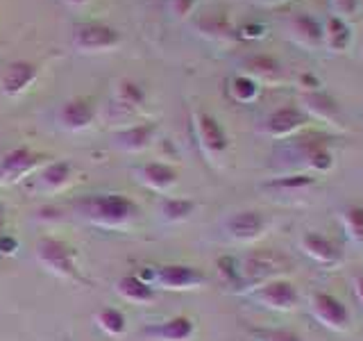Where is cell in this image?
<instances>
[{"label":"cell","instance_id":"7a4b0ae2","mask_svg":"<svg viewBox=\"0 0 363 341\" xmlns=\"http://www.w3.org/2000/svg\"><path fill=\"white\" fill-rule=\"evenodd\" d=\"M37 257L41 264L57 273L62 278H77V266H75V253L71 246H66L60 239L45 237L37 244Z\"/></svg>","mask_w":363,"mask_h":341},{"label":"cell","instance_id":"9c48e42d","mask_svg":"<svg viewBox=\"0 0 363 341\" xmlns=\"http://www.w3.org/2000/svg\"><path fill=\"white\" fill-rule=\"evenodd\" d=\"M227 230L232 232L234 239L241 242H252V239L261 237L266 230V216L259 212H238L227 221Z\"/></svg>","mask_w":363,"mask_h":341},{"label":"cell","instance_id":"603a6c76","mask_svg":"<svg viewBox=\"0 0 363 341\" xmlns=\"http://www.w3.org/2000/svg\"><path fill=\"white\" fill-rule=\"evenodd\" d=\"M261 341H300V337L284 330H272V332H261Z\"/></svg>","mask_w":363,"mask_h":341},{"label":"cell","instance_id":"3957f363","mask_svg":"<svg viewBox=\"0 0 363 341\" xmlns=\"http://www.w3.org/2000/svg\"><path fill=\"white\" fill-rule=\"evenodd\" d=\"M152 280L164 289H193L204 284V273L196 266L184 264H168L152 273Z\"/></svg>","mask_w":363,"mask_h":341},{"label":"cell","instance_id":"e0dca14e","mask_svg":"<svg viewBox=\"0 0 363 341\" xmlns=\"http://www.w3.org/2000/svg\"><path fill=\"white\" fill-rule=\"evenodd\" d=\"M200 136H202V141L204 146H209L211 151H223L225 148V134L220 130V125L216 123L211 117H207V114H200Z\"/></svg>","mask_w":363,"mask_h":341},{"label":"cell","instance_id":"f1b7e54d","mask_svg":"<svg viewBox=\"0 0 363 341\" xmlns=\"http://www.w3.org/2000/svg\"><path fill=\"white\" fill-rule=\"evenodd\" d=\"M0 223H3V212H0Z\"/></svg>","mask_w":363,"mask_h":341},{"label":"cell","instance_id":"ffe728a7","mask_svg":"<svg viewBox=\"0 0 363 341\" xmlns=\"http://www.w3.org/2000/svg\"><path fill=\"white\" fill-rule=\"evenodd\" d=\"M71 178V166L66 162H55L43 170V187L45 189H62Z\"/></svg>","mask_w":363,"mask_h":341},{"label":"cell","instance_id":"9a60e30c","mask_svg":"<svg viewBox=\"0 0 363 341\" xmlns=\"http://www.w3.org/2000/svg\"><path fill=\"white\" fill-rule=\"evenodd\" d=\"M141 178H143L145 185L152 187V189H168L177 180V170L168 164L155 162V164H145L141 168Z\"/></svg>","mask_w":363,"mask_h":341},{"label":"cell","instance_id":"277c9868","mask_svg":"<svg viewBox=\"0 0 363 341\" xmlns=\"http://www.w3.org/2000/svg\"><path fill=\"white\" fill-rule=\"evenodd\" d=\"M255 298L261 305L272 307V310H293L298 305L300 296L289 280H268L264 287L255 291Z\"/></svg>","mask_w":363,"mask_h":341},{"label":"cell","instance_id":"2e32d148","mask_svg":"<svg viewBox=\"0 0 363 341\" xmlns=\"http://www.w3.org/2000/svg\"><path fill=\"white\" fill-rule=\"evenodd\" d=\"M62 119L68 128H84L94 121V107L86 100H71L66 102V107L62 109Z\"/></svg>","mask_w":363,"mask_h":341},{"label":"cell","instance_id":"7c38bea8","mask_svg":"<svg viewBox=\"0 0 363 341\" xmlns=\"http://www.w3.org/2000/svg\"><path fill=\"white\" fill-rule=\"evenodd\" d=\"M116 289H118V293L123 296L125 301H130V303H150L152 298H155V291H152V287L147 284L145 280H141V278H136V276H125V278H121L118 280V284H116Z\"/></svg>","mask_w":363,"mask_h":341},{"label":"cell","instance_id":"5b68a950","mask_svg":"<svg viewBox=\"0 0 363 341\" xmlns=\"http://www.w3.org/2000/svg\"><path fill=\"white\" fill-rule=\"evenodd\" d=\"M313 314L318 321L332 330H345L350 323L347 307L332 293H315L313 296Z\"/></svg>","mask_w":363,"mask_h":341},{"label":"cell","instance_id":"d6986e66","mask_svg":"<svg viewBox=\"0 0 363 341\" xmlns=\"http://www.w3.org/2000/svg\"><path fill=\"white\" fill-rule=\"evenodd\" d=\"M196 210V202L186 200V198H168L162 205V214L168 221H184Z\"/></svg>","mask_w":363,"mask_h":341},{"label":"cell","instance_id":"484cf974","mask_svg":"<svg viewBox=\"0 0 363 341\" xmlns=\"http://www.w3.org/2000/svg\"><path fill=\"white\" fill-rule=\"evenodd\" d=\"M14 246H16V242H14V239H11V242H9V239L5 237L3 242H0V250H5V253H7V248H14Z\"/></svg>","mask_w":363,"mask_h":341},{"label":"cell","instance_id":"d4e9b609","mask_svg":"<svg viewBox=\"0 0 363 341\" xmlns=\"http://www.w3.org/2000/svg\"><path fill=\"white\" fill-rule=\"evenodd\" d=\"M218 269H220V273H223L225 278H236V264H234V259H230V257L218 259Z\"/></svg>","mask_w":363,"mask_h":341},{"label":"cell","instance_id":"8fae6325","mask_svg":"<svg viewBox=\"0 0 363 341\" xmlns=\"http://www.w3.org/2000/svg\"><path fill=\"white\" fill-rule=\"evenodd\" d=\"M145 337H155L162 341H189L193 337V321L189 316H175L162 325L145 328Z\"/></svg>","mask_w":363,"mask_h":341},{"label":"cell","instance_id":"5bb4252c","mask_svg":"<svg viewBox=\"0 0 363 341\" xmlns=\"http://www.w3.org/2000/svg\"><path fill=\"white\" fill-rule=\"evenodd\" d=\"M155 130H157L155 123L136 125V128H130V130L116 134V144L123 148V151H141V148H145L152 141Z\"/></svg>","mask_w":363,"mask_h":341},{"label":"cell","instance_id":"ac0fdd59","mask_svg":"<svg viewBox=\"0 0 363 341\" xmlns=\"http://www.w3.org/2000/svg\"><path fill=\"white\" fill-rule=\"evenodd\" d=\"M343 227L352 242L363 244V205H352L343 214Z\"/></svg>","mask_w":363,"mask_h":341},{"label":"cell","instance_id":"7402d4cb","mask_svg":"<svg viewBox=\"0 0 363 341\" xmlns=\"http://www.w3.org/2000/svg\"><path fill=\"white\" fill-rule=\"evenodd\" d=\"M298 121H300V117L295 112H279V114H275V117L270 119V130L284 132V130L293 128V125L298 123Z\"/></svg>","mask_w":363,"mask_h":341},{"label":"cell","instance_id":"4316f807","mask_svg":"<svg viewBox=\"0 0 363 341\" xmlns=\"http://www.w3.org/2000/svg\"><path fill=\"white\" fill-rule=\"evenodd\" d=\"M357 296H359V301L363 303V278L357 280Z\"/></svg>","mask_w":363,"mask_h":341},{"label":"cell","instance_id":"83f0119b","mask_svg":"<svg viewBox=\"0 0 363 341\" xmlns=\"http://www.w3.org/2000/svg\"><path fill=\"white\" fill-rule=\"evenodd\" d=\"M71 3H84V0H71Z\"/></svg>","mask_w":363,"mask_h":341},{"label":"cell","instance_id":"30bf717a","mask_svg":"<svg viewBox=\"0 0 363 341\" xmlns=\"http://www.w3.org/2000/svg\"><path fill=\"white\" fill-rule=\"evenodd\" d=\"M281 266H284V259L277 253H257L252 257H247L243 273L247 280L264 282L275 276L277 271H281Z\"/></svg>","mask_w":363,"mask_h":341},{"label":"cell","instance_id":"52a82bcc","mask_svg":"<svg viewBox=\"0 0 363 341\" xmlns=\"http://www.w3.org/2000/svg\"><path fill=\"white\" fill-rule=\"evenodd\" d=\"M302 248H304V253L309 255L311 259H315L318 264H323V266H336L338 261H340V250L338 246L332 242V239H327L323 234H318V232H306L302 237Z\"/></svg>","mask_w":363,"mask_h":341},{"label":"cell","instance_id":"4fadbf2b","mask_svg":"<svg viewBox=\"0 0 363 341\" xmlns=\"http://www.w3.org/2000/svg\"><path fill=\"white\" fill-rule=\"evenodd\" d=\"M32 77H34V66L32 64H28V62H14V64H9L5 68L3 87H5L7 94H18V91H23L30 85Z\"/></svg>","mask_w":363,"mask_h":341},{"label":"cell","instance_id":"44dd1931","mask_svg":"<svg viewBox=\"0 0 363 341\" xmlns=\"http://www.w3.org/2000/svg\"><path fill=\"white\" fill-rule=\"evenodd\" d=\"M98 321L109 335H123L125 332V316L118 310H111V307H107V310H102L98 314Z\"/></svg>","mask_w":363,"mask_h":341},{"label":"cell","instance_id":"6da1fadb","mask_svg":"<svg viewBox=\"0 0 363 341\" xmlns=\"http://www.w3.org/2000/svg\"><path fill=\"white\" fill-rule=\"evenodd\" d=\"M79 207L86 214V219L107 227H118L123 223H128L136 214V205L130 198L121 196V193L91 196L84 202H79Z\"/></svg>","mask_w":363,"mask_h":341},{"label":"cell","instance_id":"8992f818","mask_svg":"<svg viewBox=\"0 0 363 341\" xmlns=\"http://www.w3.org/2000/svg\"><path fill=\"white\" fill-rule=\"evenodd\" d=\"M73 41L82 50H102L118 43V34L116 30L102 26V23H84V26L75 28Z\"/></svg>","mask_w":363,"mask_h":341},{"label":"cell","instance_id":"cb8c5ba5","mask_svg":"<svg viewBox=\"0 0 363 341\" xmlns=\"http://www.w3.org/2000/svg\"><path fill=\"white\" fill-rule=\"evenodd\" d=\"M121 91H123V96L128 102H141V98H143V91L132 82H123Z\"/></svg>","mask_w":363,"mask_h":341},{"label":"cell","instance_id":"ba28073f","mask_svg":"<svg viewBox=\"0 0 363 341\" xmlns=\"http://www.w3.org/2000/svg\"><path fill=\"white\" fill-rule=\"evenodd\" d=\"M37 164H39V155L30 153L28 148H16V151L7 153L3 157V162H0V182L21 180Z\"/></svg>","mask_w":363,"mask_h":341}]
</instances>
